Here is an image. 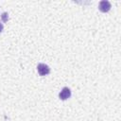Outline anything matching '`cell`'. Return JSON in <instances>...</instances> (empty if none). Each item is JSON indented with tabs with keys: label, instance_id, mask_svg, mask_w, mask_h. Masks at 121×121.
Listing matches in <instances>:
<instances>
[{
	"label": "cell",
	"instance_id": "obj_3",
	"mask_svg": "<svg viewBox=\"0 0 121 121\" xmlns=\"http://www.w3.org/2000/svg\"><path fill=\"white\" fill-rule=\"evenodd\" d=\"M98 9H99V10L102 11V12H107V11H109L110 9H111V4H110L109 1L103 0V1H101V2L99 3Z\"/></svg>",
	"mask_w": 121,
	"mask_h": 121
},
{
	"label": "cell",
	"instance_id": "obj_1",
	"mask_svg": "<svg viewBox=\"0 0 121 121\" xmlns=\"http://www.w3.org/2000/svg\"><path fill=\"white\" fill-rule=\"evenodd\" d=\"M37 70L40 76H45L50 73V68L48 67V65L44 63H39L37 66Z\"/></svg>",
	"mask_w": 121,
	"mask_h": 121
},
{
	"label": "cell",
	"instance_id": "obj_2",
	"mask_svg": "<svg viewBox=\"0 0 121 121\" xmlns=\"http://www.w3.org/2000/svg\"><path fill=\"white\" fill-rule=\"evenodd\" d=\"M71 96V91H70V89L68 88V87H64L62 90H61V92L60 93V95H59V97L61 99V100H66L67 98H69Z\"/></svg>",
	"mask_w": 121,
	"mask_h": 121
},
{
	"label": "cell",
	"instance_id": "obj_4",
	"mask_svg": "<svg viewBox=\"0 0 121 121\" xmlns=\"http://www.w3.org/2000/svg\"><path fill=\"white\" fill-rule=\"evenodd\" d=\"M2 30H3V25H2L1 23H0V32H1Z\"/></svg>",
	"mask_w": 121,
	"mask_h": 121
}]
</instances>
